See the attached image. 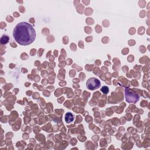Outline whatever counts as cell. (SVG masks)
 Listing matches in <instances>:
<instances>
[{"mask_svg": "<svg viewBox=\"0 0 150 150\" xmlns=\"http://www.w3.org/2000/svg\"><path fill=\"white\" fill-rule=\"evenodd\" d=\"M13 36L18 43L22 46H27L34 42L36 32L32 25L26 22H22L15 26Z\"/></svg>", "mask_w": 150, "mask_h": 150, "instance_id": "1", "label": "cell"}, {"mask_svg": "<svg viewBox=\"0 0 150 150\" xmlns=\"http://www.w3.org/2000/svg\"><path fill=\"white\" fill-rule=\"evenodd\" d=\"M101 86L100 81L96 77H91L86 81V87L90 90H94Z\"/></svg>", "mask_w": 150, "mask_h": 150, "instance_id": "3", "label": "cell"}, {"mask_svg": "<svg viewBox=\"0 0 150 150\" xmlns=\"http://www.w3.org/2000/svg\"><path fill=\"white\" fill-rule=\"evenodd\" d=\"M101 91L104 94H107L109 91V90H108V88L107 86H103L101 88Z\"/></svg>", "mask_w": 150, "mask_h": 150, "instance_id": "6", "label": "cell"}, {"mask_svg": "<svg viewBox=\"0 0 150 150\" xmlns=\"http://www.w3.org/2000/svg\"><path fill=\"white\" fill-rule=\"evenodd\" d=\"M125 97L127 102L129 103H136L139 98V96L133 90L126 88L125 90Z\"/></svg>", "mask_w": 150, "mask_h": 150, "instance_id": "2", "label": "cell"}, {"mask_svg": "<svg viewBox=\"0 0 150 150\" xmlns=\"http://www.w3.org/2000/svg\"><path fill=\"white\" fill-rule=\"evenodd\" d=\"M9 38L5 35H4L2 36L1 38V44H6L9 42Z\"/></svg>", "mask_w": 150, "mask_h": 150, "instance_id": "5", "label": "cell"}, {"mask_svg": "<svg viewBox=\"0 0 150 150\" xmlns=\"http://www.w3.org/2000/svg\"><path fill=\"white\" fill-rule=\"evenodd\" d=\"M74 120V117L73 114L71 112H67L65 115V121L67 123H70L73 122Z\"/></svg>", "mask_w": 150, "mask_h": 150, "instance_id": "4", "label": "cell"}]
</instances>
